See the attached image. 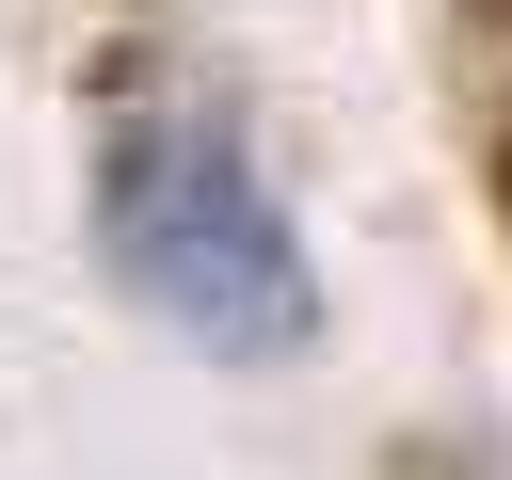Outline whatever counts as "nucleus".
Instances as JSON below:
<instances>
[{"instance_id":"1","label":"nucleus","mask_w":512,"mask_h":480,"mask_svg":"<svg viewBox=\"0 0 512 480\" xmlns=\"http://www.w3.org/2000/svg\"><path fill=\"white\" fill-rule=\"evenodd\" d=\"M96 240H112L128 304L176 320L192 352H288L320 320L304 240H288L256 144L208 128V112H112V144H96Z\"/></svg>"}]
</instances>
